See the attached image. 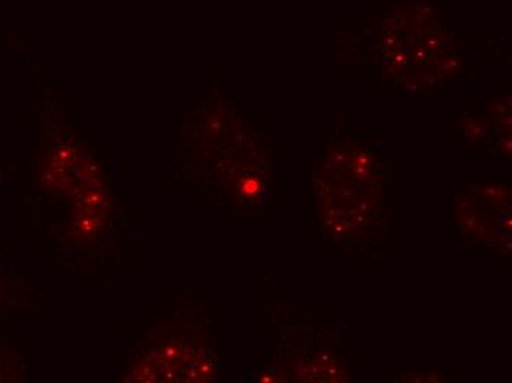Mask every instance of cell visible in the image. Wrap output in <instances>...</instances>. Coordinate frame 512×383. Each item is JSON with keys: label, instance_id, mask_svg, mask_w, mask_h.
I'll return each mask as SVG.
<instances>
[{"label": "cell", "instance_id": "1", "mask_svg": "<svg viewBox=\"0 0 512 383\" xmlns=\"http://www.w3.org/2000/svg\"><path fill=\"white\" fill-rule=\"evenodd\" d=\"M259 192H261V185H259L258 180H242V185H240V193H242L243 196H246V198H252V196L258 195Z\"/></svg>", "mask_w": 512, "mask_h": 383}]
</instances>
